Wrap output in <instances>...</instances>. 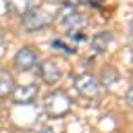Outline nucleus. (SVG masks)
Wrapping results in <instances>:
<instances>
[{
  "mask_svg": "<svg viewBox=\"0 0 133 133\" xmlns=\"http://www.w3.org/2000/svg\"><path fill=\"white\" fill-rule=\"evenodd\" d=\"M66 4H71V6H79V4H100V0H66Z\"/></svg>",
  "mask_w": 133,
  "mask_h": 133,
  "instance_id": "nucleus-13",
  "label": "nucleus"
},
{
  "mask_svg": "<svg viewBox=\"0 0 133 133\" xmlns=\"http://www.w3.org/2000/svg\"><path fill=\"white\" fill-rule=\"evenodd\" d=\"M71 106H73V100L69 98L66 91H60V89L50 91V94L46 96V100H44V110H46V114L52 116V118L64 116V114L71 110Z\"/></svg>",
  "mask_w": 133,
  "mask_h": 133,
  "instance_id": "nucleus-1",
  "label": "nucleus"
},
{
  "mask_svg": "<svg viewBox=\"0 0 133 133\" xmlns=\"http://www.w3.org/2000/svg\"><path fill=\"white\" fill-rule=\"evenodd\" d=\"M37 96V85L29 83V85H19V87H12V98H15V104H31Z\"/></svg>",
  "mask_w": 133,
  "mask_h": 133,
  "instance_id": "nucleus-6",
  "label": "nucleus"
},
{
  "mask_svg": "<svg viewBox=\"0 0 133 133\" xmlns=\"http://www.w3.org/2000/svg\"><path fill=\"white\" fill-rule=\"evenodd\" d=\"M85 25H87V19L83 15H79V12H69L62 19V27L66 31H83Z\"/></svg>",
  "mask_w": 133,
  "mask_h": 133,
  "instance_id": "nucleus-8",
  "label": "nucleus"
},
{
  "mask_svg": "<svg viewBox=\"0 0 133 133\" xmlns=\"http://www.w3.org/2000/svg\"><path fill=\"white\" fill-rule=\"evenodd\" d=\"M23 19V25L29 29V31H35V29H44L50 25L52 17L44 10V8H29L25 15H21Z\"/></svg>",
  "mask_w": 133,
  "mask_h": 133,
  "instance_id": "nucleus-3",
  "label": "nucleus"
},
{
  "mask_svg": "<svg viewBox=\"0 0 133 133\" xmlns=\"http://www.w3.org/2000/svg\"><path fill=\"white\" fill-rule=\"evenodd\" d=\"M8 10L17 15H25L29 8H33V0H6Z\"/></svg>",
  "mask_w": 133,
  "mask_h": 133,
  "instance_id": "nucleus-9",
  "label": "nucleus"
},
{
  "mask_svg": "<svg viewBox=\"0 0 133 133\" xmlns=\"http://www.w3.org/2000/svg\"><path fill=\"white\" fill-rule=\"evenodd\" d=\"M81 39H83V33H81V31H69L64 37H56V39L52 42V46H54L56 50L64 52V54H75Z\"/></svg>",
  "mask_w": 133,
  "mask_h": 133,
  "instance_id": "nucleus-4",
  "label": "nucleus"
},
{
  "mask_svg": "<svg viewBox=\"0 0 133 133\" xmlns=\"http://www.w3.org/2000/svg\"><path fill=\"white\" fill-rule=\"evenodd\" d=\"M37 62H39V56H37V52L33 50V48H21L19 52H17V56H15V66L19 69V71H31L33 66H37Z\"/></svg>",
  "mask_w": 133,
  "mask_h": 133,
  "instance_id": "nucleus-5",
  "label": "nucleus"
},
{
  "mask_svg": "<svg viewBox=\"0 0 133 133\" xmlns=\"http://www.w3.org/2000/svg\"><path fill=\"white\" fill-rule=\"evenodd\" d=\"M39 77L46 81V83H56L60 79V69L54 60H44L39 64Z\"/></svg>",
  "mask_w": 133,
  "mask_h": 133,
  "instance_id": "nucleus-7",
  "label": "nucleus"
},
{
  "mask_svg": "<svg viewBox=\"0 0 133 133\" xmlns=\"http://www.w3.org/2000/svg\"><path fill=\"white\" fill-rule=\"evenodd\" d=\"M12 91V77L8 73H0V98L8 96Z\"/></svg>",
  "mask_w": 133,
  "mask_h": 133,
  "instance_id": "nucleus-11",
  "label": "nucleus"
},
{
  "mask_svg": "<svg viewBox=\"0 0 133 133\" xmlns=\"http://www.w3.org/2000/svg\"><path fill=\"white\" fill-rule=\"evenodd\" d=\"M35 133H54L52 129H39V131H35Z\"/></svg>",
  "mask_w": 133,
  "mask_h": 133,
  "instance_id": "nucleus-14",
  "label": "nucleus"
},
{
  "mask_svg": "<svg viewBox=\"0 0 133 133\" xmlns=\"http://www.w3.org/2000/svg\"><path fill=\"white\" fill-rule=\"evenodd\" d=\"M110 39H112L110 37V31H102V33H96V37L91 39V46H94L96 52H106Z\"/></svg>",
  "mask_w": 133,
  "mask_h": 133,
  "instance_id": "nucleus-10",
  "label": "nucleus"
},
{
  "mask_svg": "<svg viewBox=\"0 0 133 133\" xmlns=\"http://www.w3.org/2000/svg\"><path fill=\"white\" fill-rule=\"evenodd\" d=\"M110 79H118V73L116 71H112V69H106V73H104V77H102V81L100 83H104V85H110Z\"/></svg>",
  "mask_w": 133,
  "mask_h": 133,
  "instance_id": "nucleus-12",
  "label": "nucleus"
},
{
  "mask_svg": "<svg viewBox=\"0 0 133 133\" xmlns=\"http://www.w3.org/2000/svg\"><path fill=\"white\" fill-rule=\"evenodd\" d=\"M75 87H77V91H79L83 98H89V100L98 98L100 91H102V83H100V79H96V77L89 75V73L77 75V77H75Z\"/></svg>",
  "mask_w": 133,
  "mask_h": 133,
  "instance_id": "nucleus-2",
  "label": "nucleus"
},
{
  "mask_svg": "<svg viewBox=\"0 0 133 133\" xmlns=\"http://www.w3.org/2000/svg\"><path fill=\"white\" fill-rule=\"evenodd\" d=\"M2 37H4V35H2V29H0V46H2Z\"/></svg>",
  "mask_w": 133,
  "mask_h": 133,
  "instance_id": "nucleus-15",
  "label": "nucleus"
}]
</instances>
